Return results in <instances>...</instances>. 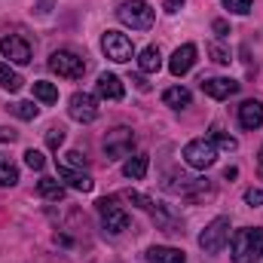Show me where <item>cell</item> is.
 Segmentation results:
<instances>
[{
  "mask_svg": "<svg viewBox=\"0 0 263 263\" xmlns=\"http://www.w3.org/2000/svg\"><path fill=\"white\" fill-rule=\"evenodd\" d=\"M126 199H129V202H135L141 211H153V199L144 196V193H132V190H129V193H126Z\"/></svg>",
  "mask_w": 263,
  "mask_h": 263,
  "instance_id": "30",
  "label": "cell"
},
{
  "mask_svg": "<svg viewBox=\"0 0 263 263\" xmlns=\"http://www.w3.org/2000/svg\"><path fill=\"white\" fill-rule=\"evenodd\" d=\"M239 89H242V83H236L230 77H208V80H202V92L208 98H214V101H223V98L236 95Z\"/></svg>",
  "mask_w": 263,
  "mask_h": 263,
  "instance_id": "10",
  "label": "cell"
},
{
  "mask_svg": "<svg viewBox=\"0 0 263 263\" xmlns=\"http://www.w3.org/2000/svg\"><path fill=\"white\" fill-rule=\"evenodd\" d=\"M37 190H40L43 199H52V202H62V199H65V184H62L59 178H40Z\"/></svg>",
  "mask_w": 263,
  "mask_h": 263,
  "instance_id": "19",
  "label": "cell"
},
{
  "mask_svg": "<svg viewBox=\"0 0 263 263\" xmlns=\"http://www.w3.org/2000/svg\"><path fill=\"white\" fill-rule=\"evenodd\" d=\"M65 144V129H49L46 132V147L49 150H59Z\"/></svg>",
  "mask_w": 263,
  "mask_h": 263,
  "instance_id": "29",
  "label": "cell"
},
{
  "mask_svg": "<svg viewBox=\"0 0 263 263\" xmlns=\"http://www.w3.org/2000/svg\"><path fill=\"white\" fill-rule=\"evenodd\" d=\"M190 101H193V95L184 86H172L162 92V104H168V107H190Z\"/></svg>",
  "mask_w": 263,
  "mask_h": 263,
  "instance_id": "18",
  "label": "cell"
},
{
  "mask_svg": "<svg viewBox=\"0 0 263 263\" xmlns=\"http://www.w3.org/2000/svg\"><path fill=\"white\" fill-rule=\"evenodd\" d=\"M117 15H120L123 25H129L135 31H150V28H153V18H156L153 6H150L147 0H126V3L117 9Z\"/></svg>",
  "mask_w": 263,
  "mask_h": 263,
  "instance_id": "2",
  "label": "cell"
},
{
  "mask_svg": "<svg viewBox=\"0 0 263 263\" xmlns=\"http://www.w3.org/2000/svg\"><path fill=\"white\" fill-rule=\"evenodd\" d=\"M98 214H101V223L107 227V233H123L129 227V211L114 196L98 199Z\"/></svg>",
  "mask_w": 263,
  "mask_h": 263,
  "instance_id": "6",
  "label": "cell"
},
{
  "mask_svg": "<svg viewBox=\"0 0 263 263\" xmlns=\"http://www.w3.org/2000/svg\"><path fill=\"white\" fill-rule=\"evenodd\" d=\"M147 168H150V159H147V153L129 156V159L123 162V175H126V178H132V181H141V178L147 175Z\"/></svg>",
  "mask_w": 263,
  "mask_h": 263,
  "instance_id": "16",
  "label": "cell"
},
{
  "mask_svg": "<svg viewBox=\"0 0 263 263\" xmlns=\"http://www.w3.org/2000/svg\"><path fill=\"white\" fill-rule=\"evenodd\" d=\"M101 49H104V55H107L110 62H117V65H123V62H132V59H135L132 37L120 34V31H104V37H101Z\"/></svg>",
  "mask_w": 263,
  "mask_h": 263,
  "instance_id": "5",
  "label": "cell"
},
{
  "mask_svg": "<svg viewBox=\"0 0 263 263\" xmlns=\"http://www.w3.org/2000/svg\"><path fill=\"white\" fill-rule=\"evenodd\" d=\"M211 31H214L217 37H227V34H230V22H227V18H214V22H211Z\"/></svg>",
  "mask_w": 263,
  "mask_h": 263,
  "instance_id": "33",
  "label": "cell"
},
{
  "mask_svg": "<svg viewBox=\"0 0 263 263\" xmlns=\"http://www.w3.org/2000/svg\"><path fill=\"white\" fill-rule=\"evenodd\" d=\"M0 86H3L6 92H18V89L25 86V80L9 67V62H0Z\"/></svg>",
  "mask_w": 263,
  "mask_h": 263,
  "instance_id": "21",
  "label": "cell"
},
{
  "mask_svg": "<svg viewBox=\"0 0 263 263\" xmlns=\"http://www.w3.org/2000/svg\"><path fill=\"white\" fill-rule=\"evenodd\" d=\"M67 114L77 123H95L98 120V98L89 95V92H73L70 101H67Z\"/></svg>",
  "mask_w": 263,
  "mask_h": 263,
  "instance_id": "8",
  "label": "cell"
},
{
  "mask_svg": "<svg viewBox=\"0 0 263 263\" xmlns=\"http://www.w3.org/2000/svg\"><path fill=\"white\" fill-rule=\"evenodd\" d=\"M59 178L65 181L67 187H73V190H83V193L92 190V178H89V175H83V172H77V168H67L62 162H59Z\"/></svg>",
  "mask_w": 263,
  "mask_h": 263,
  "instance_id": "15",
  "label": "cell"
},
{
  "mask_svg": "<svg viewBox=\"0 0 263 263\" xmlns=\"http://www.w3.org/2000/svg\"><path fill=\"white\" fill-rule=\"evenodd\" d=\"M223 6L236 15H248L251 12V0H223Z\"/></svg>",
  "mask_w": 263,
  "mask_h": 263,
  "instance_id": "27",
  "label": "cell"
},
{
  "mask_svg": "<svg viewBox=\"0 0 263 263\" xmlns=\"http://www.w3.org/2000/svg\"><path fill=\"white\" fill-rule=\"evenodd\" d=\"M239 123H242V129L254 132L263 126V104L260 101H242V107H239Z\"/></svg>",
  "mask_w": 263,
  "mask_h": 263,
  "instance_id": "14",
  "label": "cell"
},
{
  "mask_svg": "<svg viewBox=\"0 0 263 263\" xmlns=\"http://www.w3.org/2000/svg\"><path fill=\"white\" fill-rule=\"evenodd\" d=\"M260 165H263V150H260Z\"/></svg>",
  "mask_w": 263,
  "mask_h": 263,
  "instance_id": "37",
  "label": "cell"
},
{
  "mask_svg": "<svg viewBox=\"0 0 263 263\" xmlns=\"http://www.w3.org/2000/svg\"><path fill=\"white\" fill-rule=\"evenodd\" d=\"M147 260L150 263H187V257H184V251H178V248H162V245H156V248L147 251Z\"/></svg>",
  "mask_w": 263,
  "mask_h": 263,
  "instance_id": "17",
  "label": "cell"
},
{
  "mask_svg": "<svg viewBox=\"0 0 263 263\" xmlns=\"http://www.w3.org/2000/svg\"><path fill=\"white\" fill-rule=\"evenodd\" d=\"M95 92H98V98L120 101V98L126 95V86H123V80H120L117 73H101L98 83H95Z\"/></svg>",
  "mask_w": 263,
  "mask_h": 263,
  "instance_id": "13",
  "label": "cell"
},
{
  "mask_svg": "<svg viewBox=\"0 0 263 263\" xmlns=\"http://www.w3.org/2000/svg\"><path fill=\"white\" fill-rule=\"evenodd\" d=\"M49 70L59 73V77H65V80H80L86 73V62L80 55L67 52V49H59V52L49 55Z\"/></svg>",
  "mask_w": 263,
  "mask_h": 263,
  "instance_id": "7",
  "label": "cell"
},
{
  "mask_svg": "<svg viewBox=\"0 0 263 263\" xmlns=\"http://www.w3.org/2000/svg\"><path fill=\"white\" fill-rule=\"evenodd\" d=\"M245 202H248V205H254V208H257V205H263V190H257V187L245 190Z\"/></svg>",
  "mask_w": 263,
  "mask_h": 263,
  "instance_id": "32",
  "label": "cell"
},
{
  "mask_svg": "<svg viewBox=\"0 0 263 263\" xmlns=\"http://www.w3.org/2000/svg\"><path fill=\"white\" fill-rule=\"evenodd\" d=\"M184 3H187V0H165V3H162V9H165V12H178Z\"/></svg>",
  "mask_w": 263,
  "mask_h": 263,
  "instance_id": "35",
  "label": "cell"
},
{
  "mask_svg": "<svg viewBox=\"0 0 263 263\" xmlns=\"http://www.w3.org/2000/svg\"><path fill=\"white\" fill-rule=\"evenodd\" d=\"M18 184V168L9 159H0V187H15Z\"/></svg>",
  "mask_w": 263,
  "mask_h": 263,
  "instance_id": "23",
  "label": "cell"
},
{
  "mask_svg": "<svg viewBox=\"0 0 263 263\" xmlns=\"http://www.w3.org/2000/svg\"><path fill=\"white\" fill-rule=\"evenodd\" d=\"M132 147H135V135H132V129H126V126H120V129H114V132L104 135V153H107V159H123V156H129Z\"/></svg>",
  "mask_w": 263,
  "mask_h": 263,
  "instance_id": "9",
  "label": "cell"
},
{
  "mask_svg": "<svg viewBox=\"0 0 263 263\" xmlns=\"http://www.w3.org/2000/svg\"><path fill=\"white\" fill-rule=\"evenodd\" d=\"M196 65V46L193 43H184V46H178L175 52H172V62H168V70L175 73V77H184V73H190Z\"/></svg>",
  "mask_w": 263,
  "mask_h": 263,
  "instance_id": "12",
  "label": "cell"
},
{
  "mask_svg": "<svg viewBox=\"0 0 263 263\" xmlns=\"http://www.w3.org/2000/svg\"><path fill=\"white\" fill-rule=\"evenodd\" d=\"M62 165H67V168H80V165H86V156H83L80 150H67L65 159H62Z\"/></svg>",
  "mask_w": 263,
  "mask_h": 263,
  "instance_id": "28",
  "label": "cell"
},
{
  "mask_svg": "<svg viewBox=\"0 0 263 263\" xmlns=\"http://www.w3.org/2000/svg\"><path fill=\"white\" fill-rule=\"evenodd\" d=\"M227 242H230V217H214V220L199 233V248H202L205 254L223 251Z\"/></svg>",
  "mask_w": 263,
  "mask_h": 263,
  "instance_id": "4",
  "label": "cell"
},
{
  "mask_svg": "<svg viewBox=\"0 0 263 263\" xmlns=\"http://www.w3.org/2000/svg\"><path fill=\"white\" fill-rule=\"evenodd\" d=\"M208 141H211L214 147H220V150H236V147H239V141H236L233 135H227V132H220L217 126L211 129V138H208Z\"/></svg>",
  "mask_w": 263,
  "mask_h": 263,
  "instance_id": "24",
  "label": "cell"
},
{
  "mask_svg": "<svg viewBox=\"0 0 263 263\" xmlns=\"http://www.w3.org/2000/svg\"><path fill=\"white\" fill-rule=\"evenodd\" d=\"M12 114H15L18 120H37L40 107H37L34 101H18V104H12Z\"/></svg>",
  "mask_w": 263,
  "mask_h": 263,
  "instance_id": "25",
  "label": "cell"
},
{
  "mask_svg": "<svg viewBox=\"0 0 263 263\" xmlns=\"http://www.w3.org/2000/svg\"><path fill=\"white\" fill-rule=\"evenodd\" d=\"M138 67H141L144 73H156V70L162 67V55H159V49H156V46L141 49V55H138Z\"/></svg>",
  "mask_w": 263,
  "mask_h": 263,
  "instance_id": "20",
  "label": "cell"
},
{
  "mask_svg": "<svg viewBox=\"0 0 263 263\" xmlns=\"http://www.w3.org/2000/svg\"><path fill=\"white\" fill-rule=\"evenodd\" d=\"M132 83L138 86V92H150V83H147L144 77H132Z\"/></svg>",
  "mask_w": 263,
  "mask_h": 263,
  "instance_id": "36",
  "label": "cell"
},
{
  "mask_svg": "<svg viewBox=\"0 0 263 263\" xmlns=\"http://www.w3.org/2000/svg\"><path fill=\"white\" fill-rule=\"evenodd\" d=\"M208 52H211V59H214L217 65H230V52H227V49H220L217 43H211V46H208Z\"/></svg>",
  "mask_w": 263,
  "mask_h": 263,
  "instance_id": "31",
  "label": "cell"
},
{
  "mask_svg": "<svg viewBox=\"0 0 263 263\" xmlns=\"http://www.w3.org/2000/svg\"><path fill=\"white\" fill-rule=\"evenodd\" d=\"M230 254L233 263H254L257 257H263V230L260 227L236 230L230 239Z\"/></svg>",
  "mask_w": 263,
  "mask_h": 263,
  "instance_id": "1",
  "label": "cell"
},
{
  "mask_svg": "<svg viewBox=\"0 0 263 263\" xmlns=\"http://www.w3.org/2000/svg\"><path fill=\"white\" fill-rule=\"evenodd\" d=\"M25 165H28L31 172H40V168L46 165V159H43L40 150H25Z\"/></svg>",
  "mask_w": 263,
  "mask_h": 263,
  "instance_id": "26",
  "label": "cell"
},
{
  "mask_svg": "<svg viewBox=\"0 0 263 263\" xmlns=\"http://www.w3.org/2000/svg\"><path fill=\"white\" fill-rule=\"evenodd\" d=\"M34 95H37L43 104H55V101H59V89H55L52 83H46V80H37V83H34Z\"/></svg>",
  "mask_w": 263,
  "mask_h": 263,
  "instance_id": "22",
  "label": "cell"
},
{
  "mask_svg": "<svg viewBox=\"0 0 263 263\" xmlns=\"http://www.w3.org/2000/svg\"><path fill=\"white\" fill-rule=\"evenodd\" d=\"M15 141V132L6 129V126H0V144H12Z\"/></svg>",
  "mask_w": 263,
  "mask_h": 263,
  "instance_id": "34",
  "label": "cell"
},
{
  "mask_svg": "<svg viewBox=\"0 0 263 263\" xmlns=\"http://www.w3.org/2000/svg\"><path fill=\"white\" fill-rule=\"evenodd\" d=\"M184 162L190 165V168H199V172H205V168H211L214 162H217V147L208 141V138H193V141H187L184 144Z\"/></svg>",
  "mask_w": 263,
  "mask_h": 263,
  "instance_id": "3",
  "label": "cell"
},
{
  "mask_svg": "<svg viewBox=\"0 0 263 263\" xmlns=\"http://www.w3.org/2000/svg\"><path fill=\"white\" fill-rule=\"evenodd\" d=\"M0 52H3V59H9L15 65H28L31 62V46L22 37H15V34H9V37L0 40Z\"/></svg>",
  "mask_w": 263,
  "mask_h": 263,
  "instance_id": "11",
  "label": "cell"
}]
</instances>
